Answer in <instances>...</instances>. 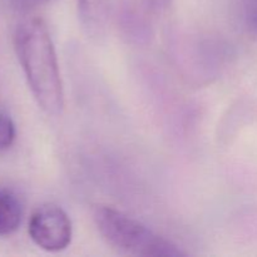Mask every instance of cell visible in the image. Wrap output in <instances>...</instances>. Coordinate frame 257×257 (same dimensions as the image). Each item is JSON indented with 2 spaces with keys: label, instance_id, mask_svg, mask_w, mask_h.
<instances>
[{
  "label": "cell",
  "instance_id": "1",
  "mask_svg": "<svg viewBox=\"0 0 257 257\" xmlns=\"http://www.w3.org/2000/svg\"><path fill=\"white\" fill-rule=\"evenodd\" d=\"M14 48L38 105L52 117L64 109V90L52 37L44 22L28 18L17 25Z\"/></svg>",
  "mask_w": 257,
  "mask_h": 257
},
{
  "label": "cell",
  "instance_id": "2",
  "mask_svg": "<svg viewBox=\"0 0 257 257\" xmlns=\"http://www.w3.org/2000/svg\"><path fill=\"white\" fill-rule=\"evenodd\" d=\"M93 220L103 240L123 255L137 257H181L186 255L170 240L109 206L100 205L94 207Z\"/></svg>",
  "mask_w": 257,
  "mask_h": 257
},
{
  "label": "cell",
  "instance_id": "3",
  "mask_svg": "<svg viewBox=\"0 0 257 257\" xmlns=\"http://www.w3.org/2000/svg\"><path fill=\"white\" fill-rule=\"evenodd\" d=\"M28 232L38 247L59 252L72 242V221L60 206L44 203L30 216Z\"/></svg>",
  "mask_w": 257,
  "mask_h": 257
},
{
  "label": "cell",
  "instance_id": "4",
  "mask_svg": "<svg viewBox=\"0 0 257 257\" xmlns=\"http://www.w3.org/2000/svg\"><path fill=\"white\" fill-rule=\"evenodd\" d=\"M112 0H78V13L88 37L99 38L104 34L109 19Z\"/></svg>",
  "mask_w": 257,
  "mask_h": 257
},
{
  "label": "cell",
  "instance_id": "5",
  "mask_svg": "<svg viewBox=\"0 0 257 257\" xmlns=\"http://www.w3.org/2000/svg\"><path fill=\"white\" fill-rule=\"evenodd\" d=\"M23 218V207L19 198L8 190H0V236L14 233Z\"/></svg>",
  "mask_w": 257,
  "mask_h": 257
},
{
  "label": "cell",
  "instance_id": "6",
  "mask_svg": "<svg viewBox=\"0 0 257 257\" xmlns=\"http://www.w3.org/2000/svg\"><path fill=\"white\" fill-rule=\"evenodd\" d=\"M15 140V125L10 117L0 113V151L7 150Z\"/></svg>",
  "mask_w": 257,
  "mask_h": 257
},
{
  "label": "cell",
  "instance_id": "7",
  "mask_svg": "<svg viewBox=\"0 0 257 257\" xmlns=\"http://www.w3.org/2000/svg\"><path fill=\"white\" fill-rule=\"evenodd\" d=\"M50 0H9V4L15 12L29 13L37 8L48 4Z\"/></svg>",
  "mask_w": 257,
  "mask_h": 257
},
{
  "label": "cell",
  "instance_id": "8",
  "mask_svg": "<svg viewBox=\"0 0 257 257\" xmlns=\"http://www.w3.org/2000/svg\"><path fill=\"white\" fill-rule=\"evenodd\" d=\"M143 7L152 14H162L168 9L171 0H142Z\"/></svg>",
  "mask_w": 257,
  "mask_h": 257
}]
</instances>
